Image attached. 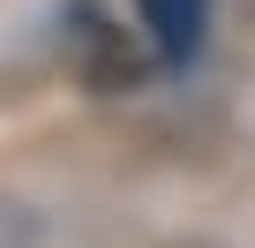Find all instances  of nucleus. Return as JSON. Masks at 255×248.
<instances>
[{
    "mask_svg": "<svg viewBox=\"0 0 255 248\" xmlns=\"http://www.w3.org/2000/svg\"><path fill=\"white\" fill-rule=\"evenodd\" d=\"M135 23L165 68H188L210 45V0H135Z\"/></svg>",
    "mask_w": 255,
    "mask_h": 248,
    "instance_id": "f257e3e1",
    "label": "nucleus"
}]
</instances>
